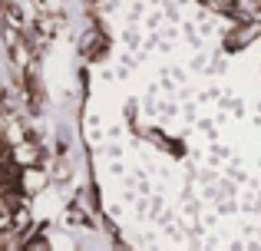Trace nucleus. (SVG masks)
I'll use <instances>...</instances> for the list:
<instances>
[]
</instances>
